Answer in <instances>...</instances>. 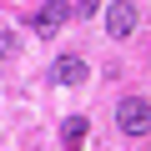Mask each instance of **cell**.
<instances>
[{
	"mask_svg": "<svg viewBox=\"0 0 151 151\" xmlns=\"http://www.w3.org/2000/svg\"><path fill=\"white\" fill-rule=\"evenodd\" d=\"M116 126H121L126 136H146V131H151V101L126 96V101L116 106Z\"/></svg>",
	"mask_w": 151,
	"mask_h": 151,
	"instance_id": "obj_1",
	"label": "cell"
},
{
	"mask_svg": "<svg viewBox=\"0 0 151 151\" xmlns=\"http://www.w3.org/2000/svg\"><path fill=\"white\" fill-rule=\"evenodd\" d=\"M136 30V5H131V0H116V5L106 10V35L111 40H126Z\"/></svg>",
	"mask_w": 151,
	"mask_h": 151,
	"instance_id": "obj_2",
	"label": "cell"
},
{
	"mask_svg": "<svg viewBox=\"0 0 151 151\" xmlns=\"http://www.w3.org/2000/svg\"><path fill=\"white\" fill-rule=\"evenodd\" d=\"M50 81H55V86H81V81H91V60H81V55H60L55 70H50Z\"/></svg>",
	"mask_w": 151,
	"mask_h": 151,
	"instance_id": "obj_3",
	"label": "cell"
},
{
	"mask_svg": "<svg viewBox=\"0 0 151 151\" xmlns=\"http://www.w3.org/2000/svg\"><path fill=\"white\" fill-rule=\"evenodd\" d=\"M65 15H70L65 0H50V5H40V10H35V30H40V35H55V30L65 25Z\"/></svg>",
	"mask_w": 151,
	"mask_h": 151,
	"instance_id": "obj_4",
	"label": "cell"
},
{
	"mask_svg": "<svg viewBox=\"0 0 151 151\" xmlns=\"http://www.w3.org/2000/svg\"><path fill=\"white\" fill-rule=\"evenodd\" d=\"M86 136H91L86 116H70V121L60 126V146H65V151H81V146H86Z\"/></svg>",
	"mask_w": 151,
	"mask_h": 151,
	"instance_id": "obj_5",
	"label": "cell"
},
{
	"mask_svg": "<svg viewBox=\"0 0 151 151\" xmlns=\"http://www.w3.org/2000/svg\"><path fill=\"white\" fill-rule=\"evenodd\" d=\"M15 55V35H0V60H10Z\"/></svg>",
	"mask_w": 151,
	"mask_h": 151,
	"instance_id": "obj_6",
	"label": "cell"
},
{
	"mask_svg": "<svg viewBox=\"0 0 151 151\" xmlns=\"http://www.w3.org/2000/svg\"><path fill=\"white\" fill-rule=\"evenodd\" d=\"M91 5H96V0H81V10H91Z\"/></svg>",
	"mask_w": 151,
	"mask_h": 151,
	"instance_id": "obj_7",
	"label": "cell"
}]
</instances>
